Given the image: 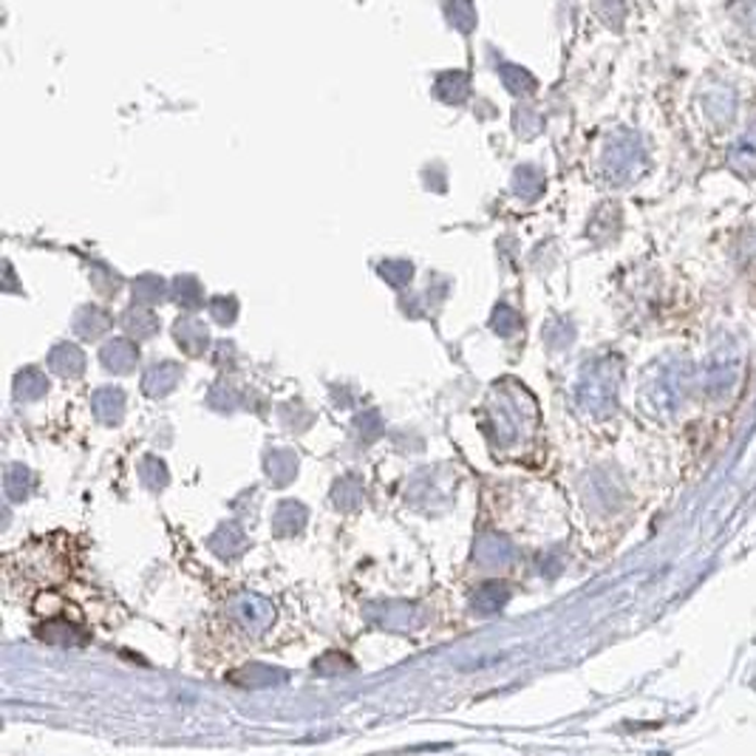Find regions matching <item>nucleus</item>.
<instances>
[{
	"label": "nucleus",
	"instance_id": "f257e3e1",
	"mask_svg": "<svg viewBox=\"0 0 756 756\" xmlns=\"http://www.w3.org/2000/svg\"><path fill=\"white\" fill-rule=\"evenodd\" d=\"M233 680L241 685H252V689H264V685L281 683L284 680V671L275 669H244L238 674H233Z\"/></svg>",
	"mask_w": 756,
	"mask_h": 756
}]
</instances>
